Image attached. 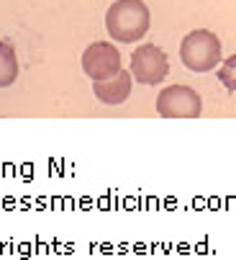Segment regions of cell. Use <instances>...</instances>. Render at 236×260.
<instances>
[{
	"label": "cell",
	"mask_w": 236,
	"mask_h": 260,
	"mask_svg": "<svg viewBox=\"0 0 236 260\" xmlns=\"http://www.w3.org/2000/svg\"><path fill=\"white\" fill-rule=\"evenodd\" d=\"M151 26V13L144 0H115L108 6L105 28L113 42H141Z\"/></svg>",
	"instance_id": "obj_1"
},
{
	"label": "cell",
	"mask_w": 236,
	"mask_h": 260,
	"mask_svg": "<svg viewBox=\"0 0 236 260\" xmlns=\"http://www.w3.org/2000/svg\"><path fill=\"white\" fill-rule=\"evenodd\" d=\"M180 59L190 72H211L221 62V42L208 28H195L180 42Z\"/></svg>",
	"instance_id": "obj_2"
},
{
	"label": "cell",
	"mask_w": 236,
	"mask_h": 260,
	"mask_svg": "<svg viewBox=\"0 0 236 260\" xmlns=\"http://www.w3.org/2000/svg\"><path fill=\"white\" fill-rule=\"evenodd\" d=\"M156 111L165 119H198L203 114V98L190 85H170L156 98Z\"/></svg>",
	"instance_id": "obj_3"
},
{
	"label": "cell",
	"mask_w": 236,
	"mask_h": 260,
	"mask_svg": "<svg viewBox=\"0 0 236 260\" xmlns=\"http://www.w3.org/2000/svg\"><path fill=\"white\" fill-rule=\"evenodd\" d=\"M170 59L162 47L156 44H141L131 54V78L141 85H156L167 78Z\"/></svg>",
	"instance_id": "obj_4"
},
{
	"label": "cell",
	"mask_w": 236,
	"mask_h": 260,
	"mask_svg": "<svg viewBox=\"0 0 236 260\" xmlns=\"http://www.w3.org/2000/svg\"><path fill=\"white\" fill-rule=\"evenodd\" d=\"M83 70L93 83L108 80L121 72V54L110 42H93L83 52Z\"/></svg>",
	"instance_id": "obj_5"
},
{
	"label": "cell",
	"mask_w": 236,
	"mask_h": 260,
	"mask_svg": "<svg viewBox=\"0 0 236 260\" xmlns=\"http://www.w3.org/2000/svg\"><path fill=\"white\" fill-rule=\"evenodd\" d=\"M131 85H134V78L129 75V70H121L118 75H113L108 80L93 83V93L105 106H121L131 95Z\"/></svg>",
	"instance_id": "obj_6"
},
{
	"label": "cell",
	"mask_w": 236,
	"mask_h": 260,
	"mask_svg": "<svg viewBox=\"0 0 236 260\" xmlns=\"http://www.w3.org/2000/svg\"><path fill=\"white\" fill-rule=\"evenodd\" d=\"M18 78V59H16V49L0 39V88L13 85Z\"/></svg>",
	"instance_id": "obj_7"
},
{
	"label": "cell",
	"mask_w": 236,
	"mask_h": 260,
	"mask_svg": "<svg viewBox=\"0 0 236 260\" xmlns=\"http://www.w3.org/2000/svg\"><path fill=\"white\" fill-rule=\"evenodd\" d=\"M216 75H218V83H221L228 93L236 90V54H231L228 59L221 62V67H218Z\"/></svg>",
	"instance_id": "obj_8"
}]
</instances>
